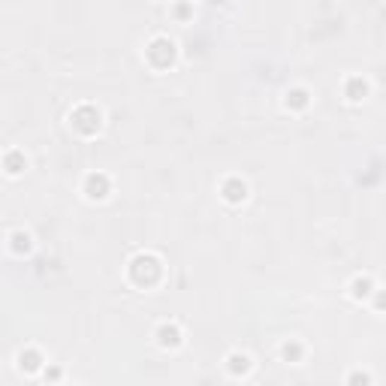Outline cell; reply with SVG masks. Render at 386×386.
Segmentation results:
<instances>
[{
	"label": "cell",
	"instance_id": "cell-15",
	"mask_svg": "<svg viewBox=\"0 0 386 386\" xmlns=\"http://www.w3.org/2000/svg\"><path fill=\"white\" fill-rule=\"evenodd\" d=\"M40 378L49 383V386H61L64 383V368L54 365V362H45V368L40 371Z\"/></svg>",
	"mask_w": 386,
	"mask_h": 386
},
{
	"label": "cell",
	"instance_id": "cell-7",
	"mask_svg": "<svg viewBox=\"0 0 386 386\" xmlns=\"http://www.w3.org/2000/svg\"><path fill=\"white\" fill-rule=\"evenodd\" d=\"M45 359L42 356V350L40 347H21L18 353H16V365H18V371L21 374H28V378H33V374H40L42 368H45Z\"/></svg>",
	"mask_w": 386,
	"mask_h": 386
},
{
	"label": "cell",
	"instance_id": "cell-12",
	"mask_svg": "<svg viewBox=\"0 0 386 386\" xmlns=\"http://www.w3.org/2000/svg\"><path fill=\"white\" fill-rule=\"evenodd\" d=\"M378 290L380 287H378V281H374L371 275H356L353 281H350V287H347V293H350V299H353V302H365Z\"/></svg>",
	"mask_w": 386,
	"mask_h": 386
},
{
	"label": "cell",
	"instance_id": "cell-6",
	"mask_svg": "<svg viewBox=\"0 0 386 386\" xmlns=\"http://www.w3.org/2000/svg\"><path fill=\"white\" fill-rule=\"evenodd\" d=\"M154 341H157L160 350H178L181 344H185V329H181L175 320H163L154 329Z\"/></svg>",
	"mask_w": 386,
	"mask_h": 386
},
{
	"label": "cell",
	"instance_id": "cell-11",
	"mask_svg": "<svg viewBox=\"0 0 386 386\" xmlns=\"http://www.w3.org/2000/svg\"><path fill=\"white\" fill-rule=\"evenodd\" d=\"M0 166H4V172L9 178H18V175H25V169H28V154L21 148H9L0 157Z\"/></svg>",
	"mask_w": 386,
	"mask_h": 386
},
{
	"label": "cell",
	"instance_id": "cell-16",
	"mask_svg": "<svg viewBox=\"0 0 386 386\" xmlns=\"http://www.w3.org/2000/svg\"><path fill=\"white\" fill-rule=\"evenodd\" d=\"M347 386H374L371 371H365V368H353V371L347 374Z\"/></svg>",
	"mask_w": 386,
	"mask_h": 386
},
{
	"label": "cell",
	"instance_id": "cell-18",
	"mask_svg": "<svg viewBox=\"0 0 386 386\" xmlns=\"http://www.w3.org/2000/svg\"><path fill=\"white\" fill-rule=\"evenodd\" d=\"M61 386H78V383H61Z\"/></svg>",
	"mask_w": 386,
	"mask_h": 386
},
{
	"label": "cell",
	"instance_id": "cell-14",
	"mask_svg": "<svg viewBox=\"0 0 386 386\" xmlns=\"http://www.w3.org/2000/svg\"><path fill=\"white\" fill-rule=\"evenodd\" d=\"M305 353H308V350H305V344L299 341V338H287V341L281 344V359L290 362V365H299V362L305 359Z\"/></svg>",
	"mask_w": 386,
	"mask_h": 386
},
{
	"label": "cell",
	"instance_id": "cell-3",
	"mask_svg": "<svg viewBox=\"0 0 386 386\" xmlns=\"http://www.w3.org/2000/svg\"><path fill=\"white\" fill-rule=\"evenodd\" d=\"M70 127L85 136V139H90V136H97L100 130H103V112H100L94 103H78L73 112H70Z\"/></svg>",
	"mask_w": 386,
	"mask_h": 386
},
{
	"label": "cell",
	"instance_id": "cell-13",
	"mask_svg": "<svg viewBox=\"0 0 386 386\" xmlns=\"http://www.w3.org/2000/svg\"><path fill=\"white\" fill-rule=\"evenodd\" d=\"M6 247H9V254H16V257H28L33 251V235L28 230H13L6 235Z\"/></svg>",
	"mask_w": 386,
	"mask_h": 386
},
{
	"label": "cell",
	"instance_id": "cell-17",
	"mask_svg": "<svg viewBox=\"0 0 386 386\" xmlns=\"http://www.w3.org/2000/svg\"><path fill=\"white\" fill-rule=\"evenodd\" d=\"M172 13L178 16V18H187V16H193V6H187V4H181V6H175Z\"/></svg>",
	"mask_w": 386,
	"mask_h": 386
},
{
	"label": "cell",
	"instance_id": "cell-8",
	"mask_svg": "<svg viewBox=\"0 0 386 386\" xmlns=\"http://www.w3.org/2000/svg\"><path fill=\"white\" fill-rule=\"evenodd\" d=\"M223 365H226V374H230V378L242 380L254 371V359H251V353H245V350H233V353L223 359Z\"/></svg>",
	"mask_w": 386,
	"mask_h": 386
},
{
	"label": "cell",
	"instance_id": "cell-10",
	"mask_svg": "<svg viewBox=\"0 0 386 386\" xmlns=\"http://www.w3.org/2000/svg\"><path fill=\"white\" fill-rule=\"evenodd\" d=\"M371 94V82L365 76H347L344 78V100L347 103H362Z\"/></svg>",
	"mask_w": 386,
	"mask_h": 386
},
{
	"label": "cell",
	"instance_id": "cell-4",
	"mask_svg": "<svg viewBox=\"0 0 386 386\" xmlns=\"http://www.w3.org/2000/svg\"><path fill=\"white\" fill-rule=\"evenodd\" d=\"M82 193L88 202H103L112 197V178L106 172H88L82 178Z\"/></svg>",
	"mask_w": 386,
	"mask_h": 386
},
{
	"label": "cell",
	"instance_id": "cell-5",
	"mask_svg": "<svg viewBox=\"0 0 386 386\" xmlns=\"http://www.w3.org/2000/svg\"><path fill=\"white\" fill-rule=\"evenodd\" d=\"M218 193H221V199L226 202V206H242V202L251 197V187H247V181L242 175H226L221 181Z\"/></svg>",
	"mask_w": 386,
	"mask_h": 386
},
{
	"label": "cell",
	"instance_id": "cell-2",
	"mask_svg": "<svg viewBox=\"0 0 386 386\" xmlns=\"http://www.w3.org/2000/svg\"><path fill=\"white\" fill-rule=\"evenodd\" d=\"M145 61H148L154 70H169L178 61V42L166 33H157L145 42Z\"/></svg>",
	"mask_w": 386,
	"mask_h": 386
},
{
	"label": "cell",
	"instance_id": "cell-1",
	"mask_svg": "<svg viewBox=\"0 0 386 386\" xmlns=\"http://www.w3.org/2000/svg\"><path fill=\"white\" fill-rule=\"evenodd\" d=\"M127 278L133 287H139V290L154 287V283H160V278H163V259L151 251L136 254L127 263Z\"/></svg>",
	"mask_w": 386,
	"mask_h": 386
},
{
	"label": "cell",
	"instance_id": "cell-9",
	"mask_svg": "<svg viewBox=\"0 0 386 386\" xmlns=\"http://www.w3.org/2000/svg\"><path fill=\"white\" fill-rule=\"evenodd\" d=\"M311 100H314V94L308 88H302V85L283 90V109H287V112H305L311 106Z\"/></svg>",
	"mask_w": 386,
	"mask_h": 386
}]
</instances>
